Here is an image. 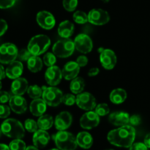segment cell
<instances>
[{"label":"cell","instance_id":"obj_16","mask_svg":"<svg viewBox=\"0 0 150 150\" xmlns=\"http://www.w3.org/2000/svg\"><path fill=\"white\" fill-rule=\"evenodd\" d=\"M9 106L14 113L22 114L25 113L27 109V102L22 96L13 95L9 101Z\"/></svg>","mask_w":150,"mask_h":150},{"label":"cell","instance_id":"obj_25","mask_svg":"<svg viewBox=\"0 0 150 150\" xmlns=\"http://www.w3.org/2000/svg\"><path fill=\"white\" fill-rule=\"evenodd\" d=\"M127 92L122 88H116L113 90L109 95L110 101L115 104H120L124 102L127 99Z\"/></svg>","mask_w":150,"mask_h":150},{"label":"cell","instance_id":"obj_17","mask_svg":"<svg viewBox=\"0 0 150 150\" xmlns=\"http://www.w3.org/2000/svg\"><path fill=\"white\" fill-rule=\"evenodd\" d=\"M49 134L46 130L42 129H38L35 132H34L32 137V142L35 146L38 149H42L46 146L50 141Z\"/></svg>","mask_w":150,"mask_h":150},{"label":"cell","instance_id":"obj_24","mask_svg":"<svg viewBox=\"0 0 150 150\" xmlns=\"http://www.w3.org/2000/svg\"><path fill=\"white\" fill-rule=\"evenodd\" d=\"M74 32V24L68 20L62 21L58 27V34L62 38H69Z\"/></svg>","mask_w":150,"mask_h":150},{"label":"cell","instance_id":"obj_31","mask_svg":"<svg viewBox=\"0 0 150 150\" xmlns=\"http://www.w3.org/2000/svg\"><path fill=\"white\" fill-rule=\"evenodd\" d=\"M10 150H26V143L21 139H13L9 144Z\"/></svg>","mask_w":150,"mask_h":150},{"label":"cell","instance_id":"obj_3","mask_svg":"<svg viewBox=\"0 0 150 150\" xmlns=\"http://www.w3.org/2000/svg\"><path fill=\"white\" fill-rule=\"evenodd\" d=\"M56 146L59 150H76L78 146L76 138L65 130L59 131L53 136Z\"/></svg>","mask_w":150,"mask_h":150},{"label":"cell","instance_id":"obj_32","mask_svg":"<svg viewBox=\"0 0 150 150\" xmlns=\"http://www.w3.org/2000/svg\"><path fill=\"white\" fill-rule=\"evenodd\" d=\"M95 112L99 116H105L110 113V108L106 103H100L97 104Z\"/></svg>","mask_w":150,"mask_h":150},{"label":"cell","instance_id":"obj_43","mask_svg":"<svg viewBox=\"0 0 150 150\" xmlns=\"http://www.w3.org/2000/svg\"><path fill=\"white\" fill-rule=\"evenodd\" d=\"M8 24L4 19H0V37L2 36L7 30Z\"/></svg>","mask_w":150,"mask_h":150},{"label":"cell","instance_id":"obj_14","mask_svg":"<svg viewBox=\"0 0 150 150\" xmlns=\"http://www.w3.org/2000/svg\"><path fill=\"white\" fill-rule=\"evenodd\" d=\"M62 77V70L57 66L48 67L45 71V79L50 86H56L59 84Z\"/></svg>","mask_w":150,"mask_h":150},{"label":"cell","instance_id":"obj_10","mask_svg":"<svg viewBox=\"0 0 150 150\" xmlns=\"http://www.w3.org/2000/svg\"><path fill=\"white\" fill-rule=\"evenodd\" d=\"M76 104L81 109L84 110H92L96 107V99L92 94L82 92L77 94Z\"/></svg>","mask_w":150,"mask_h":150},{"label":"cell","instance_id":"obj_30","mask_svg":"<svg viewBox=\"0 0 150 150\" xmlns=\"http://www.w3.org/2000/svg\"><path fill=\"white\" fill-rule=\"evenodd\" d=\"M73 21L76 23L79 24H83L86 22H89V19H88V15L85 12L81 11V10H77L73 13Z\"/></svg>","mask_w":150,"mask_h":150},{"label":"cell","instance_id":"obj_4","mask_svg":"<svg viewBox=\"0 0 150 150\" xmlns=\"http://www.w3.org/2000/svg\"><path fill=\"white\" fill-rule=\"evenodd\" d=\"M51 45V40L45 35H38L32 37L27 46V49L32 55L39 56L46 51Z\"/></svg>","mask_w":150,"mask_h":150},{"label":"cell","instance_id":"obj_9","mask_svg":"<svg viewBox=\"0 0 150 150\" xmlns=\"http://www.w3.org/2000/svg\"><path fill=\"white\" fill-rule=\"evenodd\" d=\"M74 44L76 49L83 54L89 53L93 48L92 39L89 35L84 33H81L76 37Z\"/></svg>","mask_w":150,"mask_h":150},{"label":"cell","instance_id":"obj_37","mask_svg":"<svg viewBox=\"0 0 150 150\" xmlns=\"http://www.w3.org/2000/svg\"><path fill=\"white\" fill-rule=\"evenodd\" d=\"M32 56V54H31L29 50L26 49H21L20 51H18L17 58L21 61H28V60Z\"/></svg>","mask_w":150,"mask_h":150},{"label":"cell","instance_id":"obj_33","mask_svg":"<svg viewBox=\"0 0 150 150\" xmlns=\"http://www.w3.org/2000/svg\"><path fill=\"white\" fill-rule=\"evenodd\" d=\"M57 62V56L52 52H47L43 57V63L48 67L54 66Z\"/></svg>","mask_w":150,"mask_h":150},{"label":"cell","instance_id":"obj_28","mask_svg":"<svg viewBox=\"0 0 150 150\" xmlns=\"http://www.w3.org/2000/svg\"><path fill=\"white\" fill-rule=\"evenodd\" d=\"M85 87V81L82 77L77 76L70 82V89L72 93L79 94L83 92Z\"/></svg>","mask_w":150,"mask_h":150},{"label":"cell","instance_id":"obj_6","mask_svg":"<svg viewBox=\"0 0 150 150\" xmlns=\"http://www.w3.org/2000/svg\"><path fill=\"white\" fill-rule=\"evenodd\" d=\"M42 90L43 91H42V98L47 105L51 107H57L61 104L64 95L61 90L54 86H43Z\"/></svg>","mask_w":150,"mask_h":150},{"label":"cell","instance_id":"obj_8","mask_svg":"<svg viewBox=\"0 0 150 150\" xmlns=\"http://www.w3.org/2000/svg\"><path fill=\"white\" fill-rule=\"evenodd\" d=\"M89 23L94 25H104L110 21V16L105 10L100 8H95L91 10L88 13Z\"/></svg>","mask_w":150,"mask_h":150},{"label":"cell","instance_id":"obj_27","mask_svg":"<svg viewBox=\"0 0 150 150\" xmlns=\"http://www.w3.org/2000/svg\"><path fill=\"white\" fill-rule=\"evenodd\" d=\"M38 125L40 129L48 130L54 124V119L51 116L48 114H44L40 116L38 120Z\"/></svg>","mask_w":150,"mask_h":150},{"label":"cell","instance_id":"obj_13","mask_svg":"<svg viewBox=\"0 0 150 150\" xmlns=\"http://www.w3.org/2000/svg\"><path fill=\"white\" fill-rule=\"evenodd\" d=\"M100 124V116L95 112L87 111L80 119V126L84 129H91Z\"/></svg>","mask_w":150,"mask_h":150},{"label":"cell","instance_id":"obj_38","mask_svg":"<svg viewBox=\"0 0 150 150\" xmlns=\"http://www.w3.org/2000/svg\"><path fill=\"white\" fill-rule=\"evenodd\" d=\"M10 107L4 104H0V119H7L10 115Z\"/></svg>","mask_w":150,"mask_h":150},{"label":"cell","instance_id":"obj_35","mask_svg":"<svg viewBox=\"0 0 150 150\" xmlns=\"http://www.w3.org/2000/svg\"><path fill=\"white\" fill-rule=\"evenodd\" d=\"M78 0H63L62 4L64 8L68 12H73L78 6Z\"/></svg>","mask_w":150,"mask_h":150},{"label":"cell","instance_id":"obj_12","mask_svg":"<svg viewBox=\"0 0 150 150\" xmlns=\"http://www.w3.org/2000/svg\"><path fill=\"white\" fill-rule=\"evenodd\" d=\"M100 61L104 69L111 70L117 64V57L113 50L105 49L100 54Z\"/></svg>","mask_w":150,"mask_h":150},{"label":"cell","instance_id":"obj_48","mask_svg":"<svg viewBox=\"0 0 150 150\" xmlns=\"http://www.w3.org/2000/svg\"><path fill=\"white\" fill-rule=\"evenodd\" d=\"M0 150H10L9 146L4 144H0Z\"/></svg>","mask_w":150,"mask_h":150},{"label":"cell","instance_id":"obj_1","mask_svg":"<svg viewBox=\"0 0 150 150\" xmlns=\"http://www.w3.org/2000/svg\"><path fill=\"white\" fill-rule=\"evenodd\" d=\"M136 138V129L131 125H125L111 130L107 139L112 145L123 148H130Z\"/></svg>","mask_w":150,"mask_h":150},{"label":"cell","instance_id":"obj_47","mask_svg":"<svg viewBox=\"0 0 150 150\" xmlns=\"http://www.w3.org/2000/svg\"><path fill=\"white\" fill-rule=\"evenodd\" d=\"M144 144L148 147V148L150 149V132L148 133L147 135H146V137L144 138Z\"/></svg>","mask_w":150,"mask_h":150},{"label":"cell","instance_id":"obj_46","mask_svg":"<svg viewBox=\"0 0 150 150\" xmlns=\"http://www.w3.org/2000/svg\"><path fill=\"white\" fill-rule=\"evenodd\" d=\"M5 76H6L5 69H4V68L3 67L2 65L0 63V80L4 79V78H5Z\"/></svg>","mask_w":150,"mask_h":150},{"label":"cell","instance_id":"obj_20","mask_svg":"<svg viewBox=\"0 0 150 150\" xmlns=\"http://www.w3.org/2000/svg\"><path fill=\"white\" fill-rule=\"evenodd\" d=\"M5 71L6 76L11 79L21 77L23 71V63L19 60H15L8 65Z\"/></svg>","mask_w":150,"mask_h":150},{"label":"cell","instance_id":"obj_2","mask_svg":"<svg viewBox=\"0 0 150 150\" xmlns=\"http://www.w3.org/2000/svg\"><path fill=\"white\" fill-rule=\"evenodd\" d=\"M3 135L13 139H21L25 135V128L18 120L7 119L1 124Z\"/></svg>","mask_w":150,"mask_h":150},{"label":"cell","instance_id":"obj_54","mask_svg":"<svg viewBox=\"0 0 150 150\" xmlns=\"http://www.w3.org/2000/svg\"><path fill=\"white\" fill-rule=\"evenodd\" d=\"M107 150H114V149H107Z\"/></svg>","mask_w":150,"mask_h":150},{"label":"cell","instance_id":"obj_7","mask_svg":"<svg viewBox=\"0 0 150 150\" xmlns=\"http://www.w3.org/2000/svg\"><path fill=\"white\" fill-rule=\"evenodd\" d=\"M18 50L12 43H4L0 46V63L10 64L17 58Z\"/></svg>","mask_w":150,"mask_h":150},{"label":"cell","instance_id":"obj_23","mask_svg":"<svg viewBox=\"0 0 150 150\" xmlns=\"http://www.w3.org/2000/svg\"><path fill=\"white\" fill-rule=\"evenodd\" d=\"M76 141L78 146L84 149H88L91 148L93 144V138L90 133L86 131H83L78 133L76 136Z\"/></svg>","mask_w":150,"mask_h":150},{"label":"cell","instance_id":"obj_22","mask_svg":"<svg viewBox=\"0 0 150 150\" xmlns=\"http://www.w3.org/2000/svg\"><path fill=\"white\" fill-rule=\"evenodd\" d=\"M29 110L35 116H41L44 115L47 110V104L42 99H35L31 102Z\"/></svg>","mask_w":150,"mask_h":150},{"label":"cell","instance_id":"obj_36","mask_svg":"<svg viewBox=\"0 0 150 150\" xmlns=\"http://www.w3.org/2000/svg\"><path fill=\"white\" fill-rule=\"evenodd\" d=\"M62 102L67 106H72L76 103V96L73 94H64L63 95Z\"/></svg>","mask_w":150,"mask_h":150},{"label":"cell","instance_id":"obj_18","mask_svg":"<svg viewBox=\"0 0 150 150\" xmlns=\"http://www.w3.org/2000/svg\"><path fill=\"white\" fill-rule=\"evenodd\" d=\"M108 120L114 126H122L127 125L130 121V115L124 111L113 112L110 114Z\"/></svg>","mask_w":150,"mask_h":150},{"label":"cell","instance_id":"obj_49","mask_svg":"<svg viewBox=\"0 0 150 150\" xmlns=\"http://www.w3.org/2000/svg\"><path fill=\"white\" fill-rule=\"evenodd\" d=\"M26 150H39V149L37 148L35 146H29L26 147Z\"/></svg>","mask_w":150,"mask_h":150},{"label":"cell","instance_id":"obj_45","mask_svg":"<svg viewBox=\"0 0 150 150\" xmlns=\"http://www.w3.org/2000/svg\"><path fill=\"white\" fill-rule=\"evenodd\" d=\"M100 73V69L98 68H92L88 71V76H95Z\"/></svg>","mask_w":150,"mask_h":150},{"label":"cell","instance_id":"obj_34","mask_svg":"<svg viewBox=\"0 0 150 150\" xmlns=\"http://www.w3.org/2000/svg\"><path fill=\"white\" fill-rule=\"evenodd\" d=\"M24 128L28 132H35L39 127H38V122L32 119H28L24 122Z\"/></svg>","mask_w":150,"mask_h":150},{"label":"cell","instance_id":"obj_29","mask_svg":"<svg viewBox=\"0 0 150 150\" xmlns=\"http://www.w3.org/2000/svg\"><path fill=\"white\" fill-rule=\"evenodd\" d=\"M42 88L40 87L38 85H33L29 86L27 90V94L30 98L35 99L40 98L42 96Z\"/></svg>","mask_w":150,"mask_h":150},{"label":"cell","instance_id":"obj_42","mask_svg":"<svg viewBox=\"0 0 150 150\" xmlns=\"http://www.w3.org/2000/svg\"><path fill=\"white\" fill-rule=\"evenodd\" d=\"M141 121H142V119H141L139 115H133V116H130L129 123L130 124L131 126H138V125L140 124Z\"/></svg>","mask_w":150,"mask_h":150},{"label":"cell","instance_id":"obj_41","mask_svg":"<svg viewBox=\"0 0 150 150\" xmlns=\"http://www.w3.org/2000/svg\"><path fill=\"white\" fill-rule=\"evenodd\" d=\"M130 150H149V148L144 143L137 142L132 144L130 147Z\"/></svg>","mask_w":150,"mask_h":150},{"label":"cell","instance_id":"obj_52","mask_svg":"<svg viewBox=\"0 0 150 150\" xmlns=\"http://www.w3.org/2000/svg\"><path fill=\"white\" fill-rule=\"evenodd\" d=\"M103 1V2H108V1H110V0H102Z\"/></svg>","mask_w":150,"mask_h":150},{"label":"cell","instance_id":"obj_5","mask_svg":"<svg viewBox=\"0 0 150 150\" xmlns=\"http://www.w3.org/2000/svg\"><path fill=\"white\" fill-rule=\"evenodd\" d=\"M75 49L74 41L69 38H63L54 44L52 51L57 57L67 58L73 54Z\"/></svg>","mask_w":150,"mask_h":150},{"label":"cell","instance_id":"obj_26","mask_svg":"<svg viewBox=\"0 0 150 150\" xmlns=\"http://www.w3.org/2000/svg\"><path fill=\"white\" fill-rule=\"evenodd\" d=\"M27 67L33 73L40 71L42 69V61L39 56L32 55L27 61Z\"/></svg>","mask_w":150,"mask_h":150},{"label":"cell","instance_id":"obj_19","mask_svg":"<svg viewBox=\"0 0 150 150\" xmlns=\"http://www.w3.org/2000/svg\"><path fill=\"white\" fill-rule=\"evenodd\" d=\"M80 66L78 65L76 61H70L64 65L62 70V76L66 80H73L79 75L80 71Z\"/></svg>","mask_w":150,"mask_h":150},{"label":"cell","instance_id":"obj_50","mask_svg":"<svg viewBox=\"0 0 150 150\" xmlns=\"http://www.w3.org/2000/svg\"><path fill=\"white\" fill-rule=\"evenodd\" d=\"M1 88H2V83H1V81L0 80V91H1Z\"/></svg>","mask_w":150,"mask_h":150},{"label":"cell","instance_id":"obj_53","mask_svg":"<svg viewBox=\"0 0 150 150\" xmlns=\"http://www.w3.org/2000/svg\"><path fill=\"white\" fill-rule=\"evenodd\" d=\"M49 150H59V149H49Z\"/></svg>","mask_w":150,"mask_h":150},{"label":"cell","instance_id":"obj_39","mask_svg":"<svg viewBox=\"0 0 150 150\" xmlns=\"http://www.w3.org/2000/svg\"><path fill=\"white\" fill-rule=\"evenodd\" d=\"M12 96L7 91H0V104H5L10 101Z\"/></svg>","mask_w":150,"mask_h":150},{"label":"cell","instance_id":"obj_21","mask_svg":"<svg viewBox=\"0 0 150 150\" xmlns=\"http://www.w3.org/2000/svg\"><path fill=\"white\" fill-rule=\"evenodd\" d=\"M29 88L28 81L23 77H19L14 79L11 84V92L13 95L22 96L27 92Z\"/></svg>","mask_w":150,"mask_h":150},{"label":"cell","instance_id":"obj_40","mask_svg":"<svg viewBox=\"0 0 150 150\" xmlns=\"http://www.w3.org/2000/svg\"><path fill=\"white\" fill-rule=\"evenodd\" d=\"M16 0H0V9H8L13 7Z\"/></svg>","mask_w":150,"mask_h":150},{"label":"cell","instance_id":"obj_15","mask_svg":"<svg viewBox=\"0 0 150 150\" xmlns=\"http://www.w3.org/2000/svg\"><path fill=\"white\" fill-rule=\"evenodd\" d=\"M72 122H73L72 115L67 111H62L56 116L54 124L56 129L59 131H63L70 127Z\"/></svg>","mask_w":150,"mask_h":150},{"label":"cell","instance_id":"obj_51","mask_svg":"<svg viewBox=\"0 0 150 150\" xmlns=\"http://www.w3.org/2000/svg\"><path fill=\"white\" fill-rule=\"evenodd\" d=\"M2 131H1V127H0V138H1V135H2Z\"/></svg>","mask_w":150,"mask_h":150},{"label":"cell","instance_id":"obj_11","mask_svg":"<svg viewBox=\"0 0 150 150\" xmlns=\"http://www.w3.org/2000/svg\"><path fill=\"white\" fill-rule=\"evenodd\" d=\"M36 19L39 26L47 30L53 29L56 24V19L54 15L46 10H42L38 13Z\"/></svg>","mask_w":150,"mask_h":150},{"label":"cell","instance_id":"obj_44","mask_svg":"<svg viewBox=\"0 0 150 150\" xmlns=\"http://www.w3.org/2000/svg\"><path fill=\"white\" fill-rule=\"evenodd\" d=\"M88 61H89L88 58L84 55L79 56L77 58V60H76V63H78V65L80 67H84V66H86L87 65Z\"/></svg>","mask_w":150,"mask_h":150}]
</instances>
